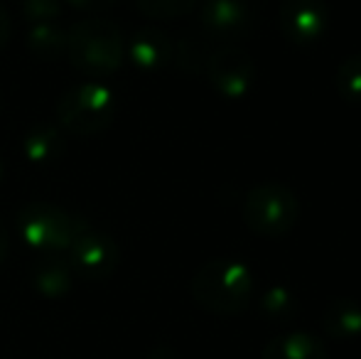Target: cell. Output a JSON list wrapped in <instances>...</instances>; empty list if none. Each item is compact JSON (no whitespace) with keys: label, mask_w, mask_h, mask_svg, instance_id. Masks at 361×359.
<instances>
[{"label":"cell","mask_w":361,"mask_h":359,"mask_svg":"<svg viewBox=\"0 0 361 359\" xmlns=\"http://www.w3.org/2000/svg\"><path fill=\"white\" fill-rule=\"evenodd\" d=\"M67 57L86 77H111L126 57L123 32L106 18L81 20L67 32Z\"/></svg>","instance_id":"6da1fadb"},{"label":"cell","mask_w":361,"mask_h":359,"mask_svg":"<svg viewBox=\"0 0 361 359\" xmlns=\"http://www.w3.org/2000/svg\"><path fill=\"white\" fill-rule=\"evenodd\" d=\"M195 303L214 315H238L253 296V276L241 261L212 259L195 273L190 283Z\"/></svg>","instance_id":"7a4b0ae2"},{"label":"cell","mask_w":361,"mask_h":359,"mask_svg":"<svg viewBox=\"0 0 361 359\" xmlns=\"http://www.w3.org/2000/svg\"><path fill=\"white\" fill-rule=\"evenodd\" d=\"M57 114L67 133L89 138V135L104 133L114 123L118 114V99L106 84L86 82L69 89L59 99Z\"/></svg>","instance_id":"3957f363"},{"label":"cell","mask_w":361,"mask_h":359,"mask_svg":"<svg viewBox=\"0 0 361 359\" xmlns=\"http://www.w3.org/2000/svg\"><path fill=\"white\" fill-rule=\"evenodd\" d=\"M243 219L258 236L281 239L290 234L300 219V202L293 190L278 182H266L248 192L243 202Z\"/></svg>","instance_id":"277c9868"},{"label":"cell","mask_w":361,"mask_h":359,"mask_svg":"<svg viewBox=\"0 0 361 359\" xmlns=\"http://www.w3.org/2000/svg\"><path fill=\"white\" fill-rule=\"evenodd\" d=\"M81 224L84 221L74 219L69 212L49 202H30L18 214V229L25 244L42 256L69 251Z\"/></svg>","instance_id":"5b68a950"},{"label":"cell","mask_w":361,"mask_h":359,"mask_svg":"<svg viewBox=\"0 0 361 359\" xmlns=\"http://www.w3.org/2000/svg\"><path fill=\"white\" fill-rule=\"evenodd\" d=\"M121 261L118 246L109 234L94 229L84 221L69 246V264L89 281H104L116 271Z\"/></svg>","instance_id":"8992f818"},{"label":"cell","mask_w":361,"mask_h":359,"mask_svg":"<svg viewBox=\"0 0 361 359\" xmlns=\"http://www.w3.org/2000/svg\"><path fill=\"white\" fill-rule=\"evenodd\" d=\"M204 69L212 87L226 99L246 96L256 79V64H253L251 54L238 44H224L221 49L212 52Z\"/></svg>","instance_id":"52a82bcc"},{"label":"cell","mask_w":361,"mask_h":359,"mask_svg":"<svg viewBox=\"0 0 361 359\" xmlns=\"http://www.w3.org/2000/svg\"><path fill=\"white\" fill-rule=\"evenodd\" d=\"M278 23L293 44H312L327 32L329 8L324 0H283Z\"/></svg>","instance_id":"ba28073f"},{"label":"cell","mask_w":361,"mask_h":359,"mask_svg":"<svg viewBox=\"0 0 361 359\" xmlns=\"http://www.w3.org/2000/svg\"><path fill=\"white\" fill-rule=\"evenodd\" d=\"M200 20L207 37L224 44L241 42L251 30V10L246 0H204Z\"/></svg>","instance_id":"9c48e42d"},{"label":"cell","mask_w":361,"mask_h":359,"mask_svg":"<svg viewBox=\"0 0 361 359\" xmlns=\"http://www.w3.org/2000/svg\"><path fill=\"white\" fill-rule=\"evenodd\" d=\"M128 57L143 72H160L175 59V44L160 30L143 28L130 37Z\"/></svg>","instance_id":"30bf717a"},{"label":"cell","mask_w":361,"mask_h":359,"mask_svg":"<svg viewBox=\"0 0 361 359\" xmlns=\"http://www.w3.org/2000/svg\"><path fill=\"white\" fill-rule=\"evenodd\" d=\"M32 288L44 298H62L72 291L74 269L69 259H62L59 254H47L32 266L30 271Z\"/></svg>","instance_id":"8fae6325"},{"label":"cell","mask_w":361,"mask_h":359,"mask_svg":"<svg viewBox=\"0 0 361 359\" xmlns=\"http://www.w3.org/2000/svg\"><path fill=\"white\" fill-rule=\"evenodd\" d=\"M322 325L332 340L349 342L361 337V303L354 298L339 296L324 305Z\"/></svg>","instance_id":"7c38bea8"},{"label":"cell","mask_w":361,"mask_h":359,"mask_svg":"<svg viewBox=\"0 0 361 359\" xmlns=\"http://www.w3.org/2000/svg\"><path fill=\"white\" fill-rule=\"evenodd\" d=\"M261 359H329V352L310 332H286L263 347Z\"/></svg>","instance_id":"4fadbf2b"},{"label":"cell","mask_w":361,"mask_h":359,"mask_svg":"<svg viewBox=\"0 0 361 359\" xmlns=\"http://www.w3.org/2000/svg\"><path fill=\"white\" fill-rule=\"evenodd\" d=\"M23 150L32 163H52V160H59L64 155L67 138H64V133L57 126L37 123L25 133Z\"/></svg>","instance_id":"5bb4252c"},{"label":"cell","mask_w":361,"mask_h":359,"mask_svg":"<svg viewBox=\"0 0 361 359\" xmlns=\"http://www.w3.org/2000/svg\"><path fill=\"white\" fill-rule=\"evenodd\" d=\"M27 49L32 57L42 62H54L67 52V32L59 30L54 23H39L32 25L27 35Z\"/></svg>","instance_id":"9a60e30c"},{"label":"cell","mask_w":361,"mask_h":359,"mask_svg":"<svg viewBox=\"0 0 361 359\" xmlns=\"http://www.w3.org/2000/svg\"><path fill=\"white\" fill-rule=\"evenodd\" d=\"M261 312L276 322H290L295 315H298V300H295V296L288 291V288L276 286V288H271V291L263 293Z\"/></svg>","instance_id":"2e32d148"},{"label":"cell","mask_w":361,"mask_h":359,"mask_svg":"<svg viewBox=\"0 0 361 359\" xmlns=\"http://www.w3.org/2000/svg\"><path fill=\"white\" fill-rule=\"evenodd\" d=\"M334 84L344 99L361 106V54H354L339 64Z\"/></svg>","instance_id":"e0dca14e"},{"label":"cell","mask_w":361,"mask_h":359,"mask_svg":"<svg viewBox=\"0 0 361 359\" xmlns=\"http://www.w3.org/2000/svg\"><path fill=\"white\" fill-rule=\"evenodd\" d=\"M200 0H138V8L150 18L172 20L190 13Z\"/></svg>","instance_id":"ac0fdd59"},{"label":"cell","mask_w":361,"mask_h":359,"mask_svg":"<svg viewBox=\"0 0 361 359\" xmlns=\"http://www.w3.org/2000/svg\"><path fill=\"white\" fill-rule=\"evenodd\" d=\"M23 15L30 23H52L59 13H62V0H23L20 3Z\"/></svg>","instance_id":"d6986e66"},{"label":"cell","mask_w":361,"mask_h":359,"mask_svg":"<svg viewBox=\"0 0 361 359\" xmlns=\"http://www.w3.org/2000/svg\"><path fill=\"white\" fill-rule=\"evenodd\" d=\"M69 5L81 10H89V13H99V10H109L116 0H67Z\"/></svg>","instance_id":"ffe728a7"},{"label":"cell","mask_w":361,"mask_h":359,"mask_svg":"<svg viewBox=\"0 0 361 359\" xmlns=\"http://www.w3.org/2000/svg\"><path fill=\"white\" fill-rule=\"evenodd\" d=\"M10 32H13V25H10V15H8V10H5L3 5H0V52H3L5 44H8Z\"/></svg>","instance_id":"44dd1931"},{"label":"cell","mask_w":361,"mask_h":359,"mask_svg":"<svg viewBox=\"0 0 361 359\" xmlns=\"http://www.w3.org/2000/svg\"><path fill=\"white\" fill-rule=\"evenodd\" d=\"M8 251H10V236H8V229H5V224L0 221V264L8 259Z\"/></svg>","instance_id":"7402d4cb"},{"label":"cell","mask_w":361,"mask_h":359,"mask_svg":"<svg viewBox=\"0 0 361 359\" xmlns=\"http://www.w3.org/2000/svg\"><path fill=\"white\" fill-rule=\"evenodd\" d=\"M0 178H3V160H0Z\"/></svg>","instance_id":"603a6c76"},{"label":"cell","mask_w":361,"mask_h":359,"mask_svg":"<svg viewBox=\"0 0 361 359\" xmlns=\"http://www.w3.org/2000/svg\"><path fill=\"white\" fill-rule=\"evenodd\" d=\"M0 106H3V99H0Z\"/></svg>","instance_id":"cb8c5ba5"}]
</instances>
